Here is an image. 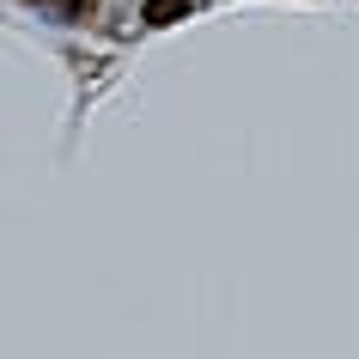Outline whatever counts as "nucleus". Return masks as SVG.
<instances>
[{
    "mask_svg": "<svg viewBox=\"0 0 359 359\" xmlns=\"http://www.w3.org/2000/svg\"><path fill=\"white\" fill-rule=\"evenodd\" d=\"M140 19L147 25H177V19H189V0H147Z\"/></svg>",
    "mask_w": 359,
    "mask_h": 359,
    "instance_id": "f257e3e1",
    "label": "nucleus"
},
{
    "mask_svg": "<svg viewBox=\"0 0 359 359\" xmlns=\"http://www.w3.org/2000/svg\"><path fill=\"white\" fill-rule=\"evenodd\" d=\"M37 13H49V19H61V25H74V19H86V0H37Z\"/></svg>",
    "mask_w": 359,
    "mask_h": 359,
    "instance_id": "f03ea898",
    "label": "nucleus"
}]
</instances>
